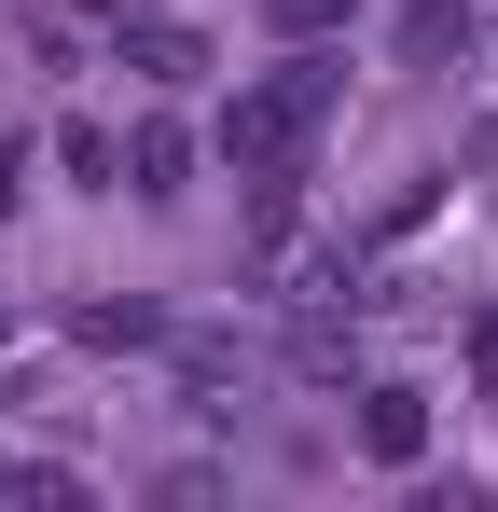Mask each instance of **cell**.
Here are the masks:
<instances>
[{
    "instance_id": "1",
    "label": "cell",
    "mask_w": 498,
    "mask_h": 512,
    "mask_svg": "<svg viewBox=\"0 0 498 512\" xmlns=\"http://www.w3.org/2000/svg\"><path fill=\"white\" fill-rule=\"evenodd\" d=\"M332 97H346V70H319V56H291V70L236 84V111H222V153H236V180H305V139L332 125Z\"/></svg>"
},
{
    "instance_id": "2",
    "label": "cell",
    "mask_w": 498,
    "mask_h": 512,
    "mask_svg": "<svg viewBox=\"0 0 498 512\" xmlns=\"http://www.w3.org/2000/svg\"><path fill=\"white\" fill-rule=\"evenodd\" d=\"M111 56H125L139 84H194V70H208V42H194L166 0H111Z\"/></svg>"
},
{
    "instance_id": "3",
    "label": "cell",
    "mask_w": 498,
    "mask_h": 512,
    "mask_svg": "<svg viewBox=\"0 0 498 512\" xmlns=\"http://www.w3.org/2000/svg\"><path fill=\"white\" fill-rule=\"evenodd\" d=\"M180 180H194V125H180V111H139V125H125V194H139V208H180Z\"/></svg>"
},
{
    "instance_id": "4",
    "label": "cell",
    "mask_w": 498,
    "mask_h": 512,
    "mask_svg": "<svg viewBox=\"0 0 498 512\" xmlns=\"http://www.w3.org/2000/svg\"><path fill=\"white\" fill-rule=\"evenodd\" d=\"M360 457L415 471V457H429V388H360Z\"/></svg>"
},
{
    "instance_id": "5",
    "label": "cell",
    "mask_w": 498,
    "mask_h": 512,
    "mask_svg": "<svg viewBox=\"0 0 498 512\" xmlns=\"http://www.w3.org/2000/svg\"><path fill=\"white\" fill-rule=\"evenodd\" d=\"M70 346H97V360L166 346V305H139V291H83V305H70Z\"/></svg>"
},
{
    "instance_id": "6",
    "label": "cell",
    "mask_w": 498,
    "mask_h": 512,
    "mask_svg": "<svg viewBox=\"0 0 498 512\" xmlns=\"http://www.w3.org/2000/svg\"><path fill=\"white\" fill-rule=\"evenodd\" d=\"M0 499H14V512H70L83 471H70V457H0Z\"/></svg>"
},
{
    "instance_id": "7",
    "label": "cell",
    "mask_w": 498,
    "mask_h": 512,
    "mask_svg": "<svg viewBox=\"0 0 498 512\" xmlns=\"http://www.w3.org/2000/svg\"><path fill=\"white\" fill-rule=\"evenodd\" d=\"M56 167H70L83 194H125V139H111V125H56Z\"/></svg>"
},
{
    "instance_id": "8",
    "label": "cell",
    "mask_w": 498,
    "mask_h": 512,
    "mask_svg": "<svg viewBox=\"0 0 498 512\" xmlns=\"http://www.w3.org/2000/svg\"><path fill=\"white\" fill-rule=\"evenodd\" d=\"M291 360H305V374H319V388H332V374H346L360 346H346V319H332V305H305V333H291Z\"/></svg>"
},
{
    "instance_id": "9",
    "label": "cell",
    "mask_w": 498,
    "mask_h": 512,
    "mask_svg": "<svg viewBox=\"0 0 498 512\" xmlns=\"http://www.w3.org/2000/svg\"><path fill=\"white\" fill-rule=\"evenodd\" d=\"M263 14H277V28H291V42H319V28H346V14H360V0H263Z\"/></svg>"
},
{
    "instance_id": "10",
    "label": "cell",
    "mask_w": 498,
    "mask_h": 512,
    "mask_svg": "<svg viewBox=\"0 0 498 512\" xmlns=\"http://www.w3.org/2000/svg\"><path fill=\"white\" fill-rule=\"evenodd\" d=\"M28 167H42V153H28V125H0V222H14V194H28Z\"/></svg>"
},
{
    "instance_id": "11",
    "label": "cell",
    "mask_w": 498,
    "mask_h": 512,
    "mask_svg": "<svg viewBox=\"0 0 498 512\" xmlns=\"http://www.w3.org/2000/svg\"><path fill=\"white\" fill-rule=\"evenodd\" d=\"M471 374H485V388H498V305H485V319H471Z\"/></svg>"
},
{
    "instance_id": "12",
    "label": "cell",
    "mask_w": 498,
    "mask_h": 512,
    "mask_svg": "<svg viewBox=\"0 0 498 512\" xmlns=\"http://www.w3.org/2000/svg\"><path fill=\"white\" fill-rule=\"evenodd\" d=\"M0 333H14V305H0Z\"/></svg>"
}]
</instances>
